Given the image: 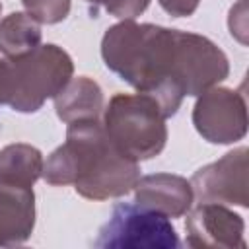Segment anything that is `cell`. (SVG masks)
Segmentation results:
<instances>
[{"label": "cell", "instance_id": "6da1fadb", "mask_svg": "<svg viewBox=\"0 0 249 249\" xmlns=\"http://www.w3.org/2000/svg\"><path fill=\"white\" fill-rule=\"evenodd\" d=\"M49 185H74L89 200H107L126 195L140 179V165L119 152L99 121L70 123L66 140L43 163Z\"/></svg>", "mask_w": 249, "mask_h": 249}, {"label": "cell", "instance_id": "7a4b0ae2", "mask_svg": "<svg viewBox=\"0 0 249 249\" xmlns=\"http://www.w3.org/2000/svg\"><path fill=\"white\" fill-rule=\"evenodd\" d=\"M175 29L154 23L123 19L111 25L101 41L105 66L140 93L160 105L163 117H171L185 97L175 78Z\"/></svg>", "mask_w": 249, "mask_h": 249}, {"label": "cell", "instance_id": "3957f363", "mask_svg": "<svg viewBox=\"0 0 249 249\" xmlns=\"http://www.w3.org/2000/svg\"><path fill=\"white\" fill-rule=\"evenodd\" d=\"M103 128L113 146L134 161L158 156L167 142L165 117L146 93H117L103 113Z\"/></svg>", "mask_w": 249, "mask_h": 249}, {"label": "cell", "instance_id": "277c9868", "mask_svg": "<svg viewBox=\"0 0 249 249\" xmlns=\"http://www.w3.org/2000/svg\"><path fill=\"white\" fill-rule=\"evenodd\" d=\"M12 95L8 105L19 113H35L72 78L70 54L56 45H39L29 54L10 60Z\"/></svg>", "mask_w": 249, "mask_h": 249}, {"label": "cell", "instance_id": "5b68a950", "mask_svg": "<svg viewBox=\"0 0 249 249\" xmlns=\"http://www.w3.org/2000/svg\"><path fill=\"white\" fill-rule=\"evenodd\" d=\"M93 245L107 249H175L181 241L167 216L138 206L136 202H119L109 220L99 228Z\"/></svg>", "mask_w": 249, "mask_h": 249}, {"label": "cell", "instance_id": "8992f818", "mask_svg": "<svg viewBox=\"0 0 249 249\" xmlns=\"http://www.w3.org/2000/svg\"><path fill=\"white\" fill-rule=\"evenodd\" d=\"M175 37V78L185 95H200L214 88L230 74L228 56L210 39L189 33L173 31Z\"/></svg>", "mask_w": 249, "mask_h": 249}, {"label": "cell", "instance_id": "52a82bcc", "mask_svg": "<svg viewBox=\"0 0 249 249\" xmlns=\"http://www.w3.org/2000/svg\"><path fill=\"white\" fill-rule=\"evenodd\" d=\"M196 132L212 144H231L247 132L245 97L230 88H208L202 91L193 109Z\"/></svg>", "mask_w": 249, "mask_h": 249}, {"label": "cell", "instance_id": "ba28073f", "mask_svg": "<svg viewBox=\"0 0 249 249\" xmlns=\"http://www.w3.org/2000/svg\"><path fill=\"white\" fill-rule=\"evenodd\" d=\"M247 156L245 146L224 154L218 161L208 163L195 171L191 177L193 195L198 202L218 204H249V183H247Z\"/></svg>", "mask_w": 249, "mask_h": 249}, {"label": "cell", "instance_id": "9c48e42d", "mask_svg": "<svg viewBox=\"0 0 249 249\" xmlns=\"http://www.w3.org/2000/svg\"><path fill=\"white\" fill-rule=\"evenodd\" d=\"M185 230H187V245L191 247H214V249L245 247L243 218L218 202H198V206L189 212Z\"/></svg>", "mask_w": 249, "mask_h": 249}, {"label": "cell", "instance_id": "30bf717a", "mask_svg": "<svg viewBox=\"0 0 249 249\" xmlns=\"http://www.w3.org/2000/svg\"><path fill=\"white\" fill-rule=\"evenodd\" d=\"M191 181L173 173H154L140 177L134 185V202L167 218H179L193 206Z\"/></svg>", "mask_w": 249, "mask_h": 249}, {"label": "cell", "instance_id": "8fae6325", "mask_svg": "<svg viewBox=\"0 0 249 249\" xmlns=\"http://www.w3.org/2000/svg\"><path fill=\"white\" fill-rule=\"evenodd\" d=\"M33 228V187L0 177V247H14L27 241Z\"/></svg>", "mask_w": 249, "mask_h": 249}, {"label": "cell", "instance_id": "7c38bea8", "mask_svg": "<svg viewBox=\"0 0 249 249\" xmlns=\"http://www.w3.org/2000/svg\"><path fill=\"white\" fill-rule=\"evenodd\" d=\"M53 99L58 119L66 124L99 121V115L103 113V91L99 84L88 76L70 78Z\"/></svg>", "mask_w": 249, "mask_h": 249}, {"label": "cell", "instance_id": "4fadbf2b", "mask_svg": "<svg viewBox=\"0 0 249 249\" xmlns=\"http://www.w3.org/2000/svg\"><path fill=\"white\" fill-rule=\"evenodd\" d=\"M41 45V23L25 12H12L0 21V53L8 58L29 54Z\"/></svg>", "mask_w": 249, "mask_h": 249}, {"label": "cell", "instance_id": "5bb4252c", "mask_svg": "<svg viewBox=\"0 0 249 249\" xmlns=\"http://www.w3.org/2000/svg\"><path fill=\"white\" fill-rule=\"evenodd\" d=\"M43 154L31 144H8L0 150V177L33 187L43 175Z\"/></svg>", "mask_w": 249, "mask_h": 249}, {"label": "cell", "instance_id": "9a60e30c", "mask_svg": "<svg viewBox=\"0 0 249 249\" xmlns=\"http://www.w3.org/2000/svg\"><path fill=\"white\" fill-rule=\"evenodd\" d=\"M25 14L39 23H58L70 12V0H21Z\"/></svg>", "mask_w": 249, "mask_h": 249}, {"label": "cell", "instance_id": "2e32d148", "mask_svg": "<svg viewBox=\"0 0 249 249\" xmlns=\"http://www.w3.org/2000/svg\"><path fill=\"white\" fill-rule=\"evenodd\" d=\"M150 0H105L103 8L119 19H134L148 8Z\"/></svg>", "mask_w": 249, "mask_h": 249}, {"label": "cell", "instance_id": "e0dca14e", "mask_svg": "<svg viewBox=\"0 0 249 249\" xmlns=\"http://www.w3.org/2000/svg\"><path fill=\"white\" fill-rule=\"evenodd\" d=\"M247 0H239L237 6L230 10V31L233 37H237L239 43H247Z\"/></svg>", "mask_w": 249, "mask_h": 249}, {"label": "cell", "instance_id": "ac0fdd59", "mask_svg": "<svg viewBox=\"0 0 249 249\" xmlns=\"http://www.w3.org/2000/svg\"><path fill=\"white\" fill-rule=\"evenodd\" d=\"M160 6L173 18H189L196 12L200 0H158Z\"/></svg>", "mask_w": 249, "mask_h": 249}, {"label": "cell", "instance_id": "d6986e66", "mask_svg": "<svg viewBox=\"0 0 249 249\" xmlns=\"http://www.w3.org/2000/svg\"><path fill=\"white\" fill-rule=\"evenodd\" d=\"M12 95V66L8 58H0V105H8Z\"/></svg>", "mask_w": 249, "mask_h": 249}, {"label": "cell", "instance_id": "ffe728a7", "mask_svg": "<svg viewBox=\"0 0 249 249\" xmlns=\"http://www.w3.org/2000/svg\"><path fill=\"white\" fill-rule=\"evenodd\" d=\"M86 2H89V4H95V6H99V4L103 6V2H105V0H86Z\"/></svg>", "mask_w": 249, "mask_h": 249}, {"label": "cell", "instance_id": "44dd1931", "mask_svg": "<svg viewBox=\"0 0 249 249\" xmlns=\"http://www.w3.org/2000/svg\"><path fill=\"white\" fill-rule=\"evenodd\" d=\"M0 10H2V6H0Z\"/></svg>", "mask_w": 249, "mask_h": 249}]
</instances>
